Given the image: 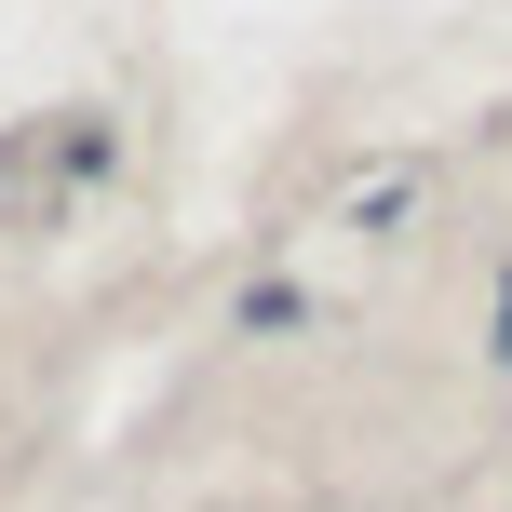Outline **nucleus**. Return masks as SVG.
<instances>
[{
  "label": "nucleus",
  "mask_w": 512,
  "mask_h": 512,
  "mask_svg": "<svg viewBox=\"0 0 512 512\" xmlns=\"http://www.w3.org/2000/svg\"><path fill=\"white\" fill-rule=\"evenodd\" d=\"M499 351H512V283H499Z\"/></svg>",
  "instance_id": "f257e3e1"
}]
</instances>
